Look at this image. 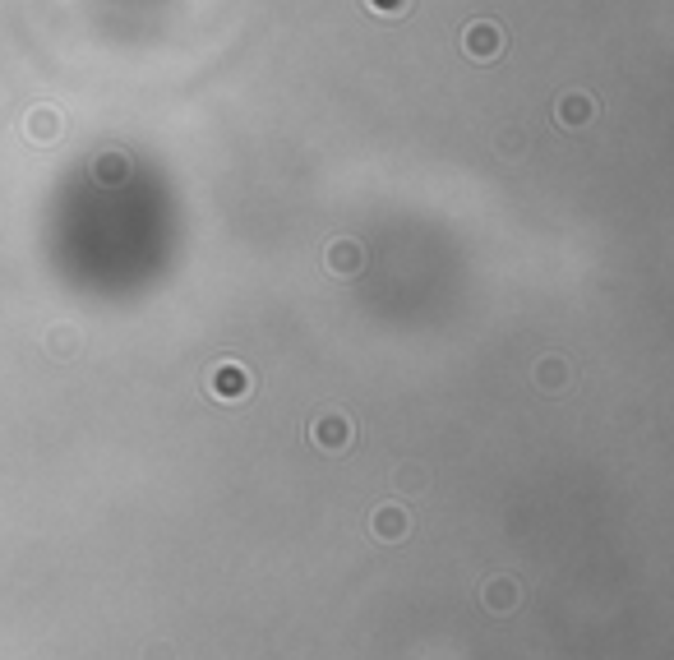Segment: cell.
<instances>
[{"instance_id":"cell-1","label":"cell","mask_w":674,"mask_h":660,"mask_svg":"<svg viewBox=\"0 0 674 660\" xmlns=\"http://www.w3.org/2000/svg\"><path fill=\"white\" fill-rule=\"evenodd\" d=\"M462 51H467V60H476V65H490V60L504 56V28L494 24V19H471V24L462 28Z\"/></svg>"},{"instance_id":"cell-2","label":"cell","mask_w":674,"mask_h":660,"mask_svg":"<svg viewBox=\"0 0 674 660\" xmlns=\"http://www.w3.org/2000/svg\"><path fill=\"white\" fill-rule=\"evenodd\" d=\"M351 439H356V430H351V420L342 411H324V416L310 420V444L319 453H347Z\"/></svg>"},{"instance_id":"cell-3","label":"cell","mask_w":674,"mask_h":660,"mask_svg":"<svg viewBox=\"0 0 674 660\" xmlns=\"http://www.w3.org/2000/svg\"><path fill=\"white\" fill-rule=\"evenodd\" d=\"M208 393L217 402H245L250 397V370H245L241 360H217L213 370H208Z\"/></svg>"},{"instance_id":"cell-4","label":"cell","mask_w":674,"mask_h":660,"mask_svg":"<svg viewBox=\"0 0 674 660\" xmlns=\"http://www.w3.org/2000/svg\"><path fill=\"white\" fill-rule=\"evenodd\" d=\"M591 116H596V97H591V93H578V88L554 102V120H559L564 130H587Z\"/></svg>"},{"instance_id":"cell-5","label":"cell","mask_w":674,"mask_h":660,"mask_svg":"<svg viewBox=\"0 0 674 660\" xmlns=\"http://www.w3.org/2000/svg\"><path fill=\"white\" fill-rule=\"evenodd\" d=\"M24 134L33 139V144H56L65 134V116L56 107H33L24 120Z\"/></svg>"},{"instance_id":"cell-6","label":"cell","mask_w":674,"mask_h":660,"mask_svg":"<svg viewBox=\"0 0 674 660\" xmlns=\"http://www.w3.org/2000/svg\"><path fill=\"white\" fill-rule=\"evenodd\" d=\"M370 531L379 540H388V545H393V540H402L411 531L407 508H402V504H379V508H374V517H370Z\"/></svg>"},{"instance_id":"cell-7","label":"cell","mask_w":674,"mask_h":660,"mask_svg":"<svg viewBox=\"0 0 674 660\" xmlns=\"http://www.w3.org/2000/svg\"><path fill=\"white\" fill-rule=\"evenodd\" d=\"M481 600L490 605V614H513L518 610V600H522V591H518L513 577H490V582L481 587Z\"/></svg>"},{"instance_id":"cell-8","label":"cell","mask_w":674,"mask_h":660,"mask_svg":"<svg viewBox=\"0 0 674 660\" xmlns=\"http://www.w3.org/2000/svg\"><path fill=\"white\" fill-rule=\"evenodd\" d=\"M361 268H365V250L356 245V240H333V245H328V273L356 277Z\"/></svg>"},{"instance_id":"cell-9","label":"cell","mask_w":674,"mask_h":660,"mask_svg":"<svg viewBox=\"0 0 674 660\" xmlns=\"http://www.w3.org/2000/svg\"><path fill=\"white\" fill-rule=\"evenodd\" d=\"M564 384H568L564 356H541L536 360V388H541V393H564Z\"/></svg>"},{"instance_id":"cell-10","label":"cell","mask_w":674,"mask_h":660,"mask_svg":"<svg viewBox=\"0 0 674 660\" xmlns=\"http://www.w3.org/2000/svg\"><path fill=\"white\" fill-rule=\"evenodd\" d=\"M93 171H97V180H102V185H116V180H125L130 162H125L121 153H102V157L93 162Z\"/></svg>"},{"instance_id":"cell-11","label":"cell","mask_w":674,"mask_h":660,"mask_svg":"<svg viewBox=\"0 0 674 660\" xmlns=\"http://www.w3.org/2000/svg\"><path fill=\"white\" fill-rule=\"evenodd\" d=\"M365 10L379 14V19H402L411 10V0H365Z\"/></svg>"},{"instance_id":"cell-12","label":"cell","mask_w":674,"mask_h":660,"mask_svg":"<svg viewBox=\"0 0 674 660\" xmlns=\"http://www.w3.org/2000/svg\"><path fill=\"white\" fill-rule=\"evenodd\" d=\"M47 342H51V351H56L61 360H70V351H74V333H70V328H56Z\"/></svg>"},{"instance_id":"cell-13","label":"cell","mask_w":674,"mask_h":660,"mask_svg":"<svg viewBox=\"0 0 674 660\" xmlns=\"http://www.w3.org/2000/svg\"><path fill=\"white\" fill-rule=\"evenodd\" d=\"M148 660H176V656H171V647H153L148 651Z\"/></svg>"}]
</instances>
